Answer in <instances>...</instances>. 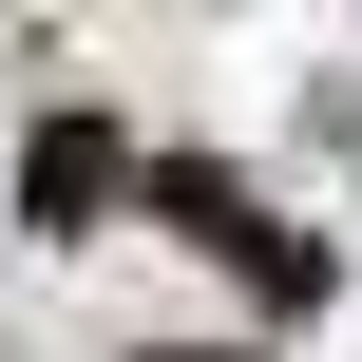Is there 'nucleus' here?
Here are the masks:
<instances>
[{
  "label": "nucleus",
  "instance_id": "1",
  "mask_svg": "<svg viewBox=\"0 0 362 362\" xmlns=\"http://www.w3.org/2000/svg\"><path fill=\"white\" fill-rule=\"evenodd\" d=\"M134 191H153V210H172V229H210V248H229V267H248V286H286V305H305V286H325V248H305V229H267V210H248V191H229V172H191V153H153V172H134Z\"/></svg>",
  "mask_w": 362,
  "mask_h": 362
},
{
  "label": "nucleus",
  "instance_id": "2",
  "mask_svg": "<svg viewBox=\"0 0 362 362\" xmlns=\"http://www.w3.org/2000/svg\"><path fill=\"white\" fill-rule=\"evenodd\" d=\"M115 191H134V134H115V115H57V134L19 153V210H38V229H95Z\"/></svg>",
  "mask_w": 362,
  "mask_h": 362
}]
</instances>
